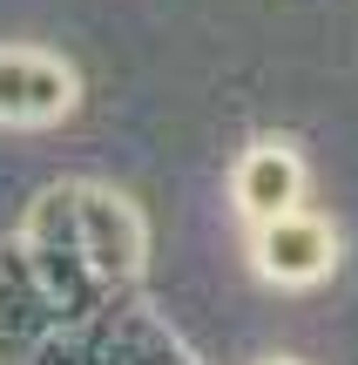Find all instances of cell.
Here are the masks:
<instances>
[{
	"instance_id": "cell-1",
	"label": "cell",
	"mask_w": 358,
	"mask_h": 365,
	"mask_svg": "<svg viewBox=\"0 0 358 365\" xmlns=\"http://www.w3.org/2000/svg\"><path fill=\"white\" fill-rule=\"evenodd\" d=\"M257 264H264V277H278V284H311V277L332 271V230H325V223H311V217H298V210L264 217Z\"/></svg>"
},
{
	"instance_id": "cell-2",
	"label": "cell",
	"mask_w": 358,
	"mask_h": 365,
	"mask_svg": "<svg viewBox=\"0 0 358 365\" xmlns=\"http://www.w3.org/2000/svg\"><path fill=\"white\" fill-rule=\"evenodd\" d=\"M68 108V75L41 54H0V122H48Z\"/></svg>"
},
{
	"instance_id": "cell-3",
	"label": "cell",
	"mask_w": 358,
	"mask_h": 365,
	"mask_svg": "<svg viewBox=\"0 0 358 365\" xmlns=\"http://www.w3.org/2000/svg\"><path fill=\"white\" fill-rule=\"evenodd\" d=\"M237 196H243V210H251L257 223L298 210V163H291V149H251L243 170H237Z\"/></svg>"
}]
</instances>
